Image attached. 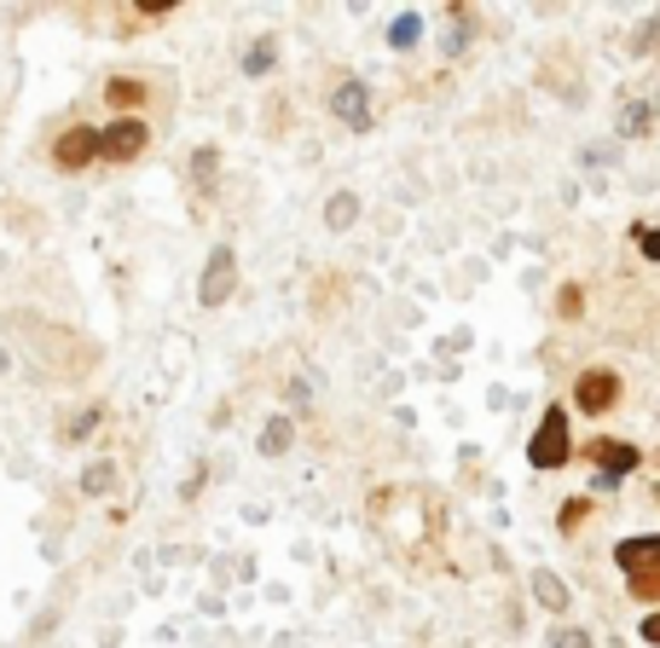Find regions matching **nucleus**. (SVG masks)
<instances>
[{
    "mask_svg": "<svg viewBox=\"0 0 660 648\" xmlns=\"http://www.w3.org/2000/svg\"><path fill=\"white\" fill-rule=\"evenodd\" d=\"M105 99H111V105H116L122 116H128V111H140V105H145V88L134 82V75H116V82L105 88Z\"/></svg>",
    "mask_w": 660,
    "mask_h": 648,
    "instance_id": "1a4fd4ad",
    "label": "nucleus"
},
{
    "mask_svg": "<svg viewBox=\"0 0 660 648\" xmlns=\"http://www.w3.org/2000/svg\"><path fill=\"white\" fill-rule=\"evenodd\" d=\"M574 400H579V411H591V418H602V411H615V400H620V377L615 371H586L574 382Z\"/></svg>",
    "mask_w": 660,
    "mask_h": 648,
    "instance_id": "7ed1b4c3",
    "label": "nucleus"
},
{
    "mask_svg": "<svg viewBox=\"0 0 660 648\" xmlns=\"http://www.w3.org/2000/svg\"><path fill=\"white\" fill-rule=\"evenodd\" d=\"M631 596L638 603H660V579H631Z\"/></svg>",
    "mask_w": 660,
    "mask_h": 648,
    "instance_id": "dca6fc26",
    "label": "nucleus"
},
{
    "mask_svg": "<svg viewBox=\"0 0 660 648\" xmlns=\"http://www.w3.org/2000/svg\"><path fill=\"white\" fill-rule=\"evenodd\" d=\"M654 504H660V492H654Z\"/></svg>",
    "mask_w": 660,
    "mask_h": 648,
    "instance_id": "aec40b11",
    "label": "nucleus"
},
{
    "mask_svg": "<svg viewBox=\"0 0 660 648\" xmlns=\"http://www.w3.org/2000/svg\"><path fill=\"white\" fill-rule=\"evenodd\" d=\"M615 562L626 567V579H660V533L626 538L620 551H615Z\"/></svg>",
    "mask_w": 660,
    "mask_h": 648,
    "instance_id": "39448f33",
    "label": "nucleus"
},
{
    "mask_svg": "<svg viewBox=\"0 0 660 648\" xmlns=\"http://www.w3.org/2000/svg\"><path fill=\"white\" fill-rule=\"evenodd\" d=\"M261 446H267V452H285V446H290V429H285V423H272V429L261 434Z\"/></svg>",
    "mask_w": 660,
    "mask_h": 648,
    "instance_id": "2eb2a0df",
    "label": "nucleus"
},
{
    "mask_svg": "<svg viewBox=\"0 0 660 648\" xmlns=\"http://www.w3.org/2000/svg\"><path fill=\"white\" fill-rule=\"evenodd\" d=\"M145 145H151V127H145L140 116H116V122L105 127V157H111V163H134Z\"/></svg>",
    "mask_w": 660,
    "mask_h": 648,
    "instance_id": "20e7f679",
    "label": "nucleus"
},
{
    "mask_svg": "<svg viewBox=\"0 0 660 648\" xmlns=\"http://www.w3.org/2000/svg\"><path fill=\"white\" fill-rule=\"evenodd\" d=\"M527 457H533V470H563V463L574 457V440H568V411H563V405H550V411H545V423H539V434H533Z\"/></svg>",
    "mask_w": 660,
    "mask_h": 648,
    "instance_id": "f257e3e1",
    "label": "nucleus"
},
{
    "mask_svg": "<svg viewBox=\"0 0 660 648\" xmlns=\"http://www.w3.org/2000/svg\"><path fill=\"white\" fill-rule=\"evenodd\" d=\"M638 244H643V255H654V261H660V232H638Z\"/></svg>",
    "mask_w": 660,
    "mask_h": 648,
    "instance_id": "a211bd4d",
    "label": "nucleus"
},
{
    "mask_svg": "<svg viewBox=\"0 0 660 648\" xmlns=\"http://www.w3.org/2000/svg\"><path fill=\"white\" fill-rule=\"evenodd\" d=\"M533 590H539L545 608H563L568 603V590H563V579H556V574H533Z\"/></svg>",
    "mask_w": 660,
    "mask_h": 648,
    "instance_id": "9d476101",
    "label": "nucleus"
},
{
    "mask_svg": "<svg viewBox=\"0 0 660 648\" xmlns=\"http://www.w3.org/2000/svg\"><path fill=\"white\" fill-rule=\"evenodd\" d=\"M586 463H597L602 481H620L626 470H638V446H631V440H591Z\"/></svg>",
    "mask_w": 660,
    "mask_h": 648,
    "instance_id": "423d86ee",
    "label": "nucleus"
},
{
    "mask_svg": "<svg viewBox=\"0 0 660 648\" xmlns=\"http://www.w3.org/2000/svg\"><path fill=\"white\" fill-rule=\"evenodd\" d=\"M556 648H586V631H556Z\"/></svg>",
    "mask_w": 660,
    "mask_h": 648,
    "instance_id": "f3484780",
    "label": "nucleus"
},
{
    "mask_svg": "<svg viewBox=\"0 0 660 648\" xmlns=\"http://www.w3.org/2000/svg\"><path fill=\"white\" fill-rule=\"evenodd\" d=\"M643 642H654V648H660V614H649V619H643Z\"/></svg>",
    "mask_w": 660,
    "mask_h": 648,
    "instance_id": "6ab92c4d",
    "label": "nucleus"
},
{
    "mask_svg": "<svg viewBox=\"0 0 660 648\" xmlns=\"http://www.w3.org/2000/svg\"><path fill=\"white\" fill-rule=\"evenodd\" d=\"M556 307H563V319H579V313H586V296H579L574 284H568V290L556 296Z\"/></svg>",
    "mask_w": 660,
    "mask_h": 648,
    "instance_id": "ddd939ff",
    "label": "nucleus"
},
{
    "mask_svg": "<svg viewBox=\"0 0 660 648\" xmlns=\"http://www.w3.org/2000/svg\"><path fill=\"white\" fill-rule=\"evenodd\" d=\"M233 272H238V261H233V249H215L209 255V272H203V307H220L226 296H233Z\"/></svg>",
    "mask_w": 660,
    "mask_h": 648,
    "instance_id": "0eeeda50",
    "label": "nucleus"
},
{
    "mask_svg": "<svg viewBox=\"0 0 660 648\" xmlns=\"http://www.w3.org/2000/svg\"><path fill=\"white\" fill-rule=\"evenodd\" d=\"M337 116L353 122V127H365V122H371V105H365V88H360V82H348V88L337 93Z\"/></svg>",
    "mask_w": 660,
    "mask_h": 648,
    "instance_id": "6e6552de",
    "label": "nucleus"
},
{
    "mask_svg": "<svg viewBox=\"0 0 660 648\" xmlns=\"http://www.w3.org/2000/svg\"><path fill=\"white\" fill-rule=\"evenodd\" d=\"M417 35H423V23H417V12H405V18L394 23V35H389V41H394V47H417Z\"/></svg>",
    "mask_w": 660,
    "mask_h": 648,
    "instance_id": "f8f14e48",
    "label": "nucleus"
},
{
    "mask_svg": "<svg viewBox=\"0 0 660 648\" xmlns=\"http://www.w3.org/2000/svg\"><path fill=\"white\" fill-rule=\"evenodd\" d=\"M353 215H360V203H353V197H337V203H330V226H348Z\"/></svg>",
    "mask_w": 660,
    "mask_h": 648,
    "instance_id": "4468645a",
    "label": "nucleus"
},
{
    "mask_svg": "<svg viewBox=\"0 0 660 648\" xmlns=\"http://www.w3.org/2000/svg\"><path fill=\"white\" fill-rule=\"evenodd\" d=\"M93 157H105V134H99V127H64L59 145H53V163H59L64 174L87 168Z\"/></svg>",
    "mask_w": 660,
    "mask_h": 648,
    "instance_id": "f03ea898",
    "label": "nucleus"
},
{
    "mask_svg": "<svg viewBox=\"0 0 660 648\" xmlns=\"http://www.w3.org/2000/svg\"><path fill=\"white\" fill-rule=\"evenodd\" d=\"M586 515H591V498H568V504H563V515H556V527L574 533V527H586Z\"/></svg>",
    "mask_w": 660,
    "mask_h": 648,
    "instance_id": "9b49d317",
    "label": "nucleus"
}]
</instances>
